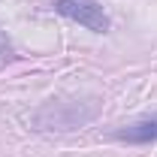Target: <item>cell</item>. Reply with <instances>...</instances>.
I'll return each instance as SVG.
<instances>
[{"label": "cell", "mask_w": 157, "mask_h": 157, "mask_svg": "<svg viewBox=\"0 0 157 157\" xmlns=\"http://www.w3.org/2000/svg\"><path fill=\"white\" fill-rule=\"evenodd\" d=\"M115 139L121 142H133V145H142V142H157V115H148V118H139L133 124L115 130Z\"/></svg>", "instance_id": "7a4b0ae2"}, {"label": "cell", "mask_w": 157, "mask_h": 157, "mask_svg": "<svg viewBox=\"0 0 157 157\" xmlns=\"http://www.w3.org/2000/svg\"><path fill=\"white\" fill-rule=\"evenodd\" d=\"M55 12H60L63 18H70V21L85 24L94 33L109 30V18H106V12H103V6L97 0H55Z\"/></svg>", "instance_id": "6da1fadb"}]
</instances>
